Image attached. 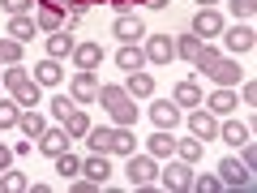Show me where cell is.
Listing matches in <instances>:
<instances>
[{"instance_id":"277c9868","label":"cell","mask_w":257,"mask_h":193,"mask_svg":"<svg viewBox=\"0 0 257 193\" xmlns=\"http://www.w3.org/2000/svg\"><path fill=\"white\" fill-rule=\"evenodd\" d=\"M223 47H227L231 56H248L257 47V30L248 26V22H236V26H223Z\"/></svg>"},{"instance_id":"30bf717a","label":"cell","mask_w":257,"mask_h":193,"mask_svg":"<svg viewBox=\"0 0 257 193\" xmlns=\"http://www.w3.org/2000/svg\"><path fill=\"white\" fill-rule=\"evenodd\" d=\"M146 64H172V56H176V43H172V35H146Z\"/></svg>"},{"instance_id":"83f0119b","label":"cell","mask_w":257,"mask_h":193,"mask_svg":"<svg viewBox=\"0 0 257 193\" xmlns=\"http://www.w3.org/2000/svg\"><path fill=\"white\" fill-rule=\"evenodd\" d=\"M39 26L30 13H18V18H9V39H18V43H26V39H35Z\"/></svg>"},{"instance_id":"9a60e30c","label":"cell","mask_w":257,"mask_h":193,"mask_svg":"<svg viewBox=\"0 0 257 193\" xmlns=\"http://www.w3.org/2000/svg\"><path fill=\"white\" fill-rule=\"evenodd\" d=\"M128 99H155V73H146V69H133L124 82Z\"/></svg>"},{"instance_id":"60d3db41","label":"cell","mask_w":257,"mask_h":193,"mask_svg":"<svg viewBox=\"0 0 257 193\" xmlns=\"http://www.w3.org/2000/svg\"><path fill=\"white\" fill-rule=\"evenodd\" d=\"M73 108H77V103H73V94H60V99H52V116H56V120H64Z\"/></svg>"},{"instance_id":"8fae6325","label":"cell","mask_w":257,"mask_h":193,"mask_svg":"<svg viewBox=\"0 0 257 193\" xmlns=\"http://www.w3.org/2000/svg\"><path fill=\"white\" fill-rule=\"evenodd\" d=\"M111 35H116L120 43H142V39H146V26H142V18H133V13H120V18L111 22Z\"/></svg>"},{"instance_id":"2e32d148","label":"cell","mask_w":257,"mask_h":193,"mask_svg":"<svg viewBox=\"0 0 257 193\" xmlns=\"http://www.w3.org/2000/svg\"><path fill=\"white\" fill-rule=\"evenodd\" d=\"M202 99H206V94H202V86H197V82H176V90H172V103H176V108H202Z\"/></svg>"},{"instance_id":"5b68a950","label":"cell","mask_w":257,"mask_h":193,"mask_svg":"<svg viewBox=\"0 0 257 193\" xmlns=\"http://www.w3.org/2000/svg\"><path fill=\"white\" fill-rule=\"evenodd\" d=\"M189 129L197 142H214L219 138V116L210 108H189Z\"/></svg>"},{"instance_id":"5bb4252c","label":"cell","mask_w":257,"mask_h":193,"mask_svg":"<svg viewBox=\"0 0 257 193\" xmlns=\"http://www.w3.org/2000/svg\"><path fill=\"white\" fill-rule=\"evenodd\" d=\"M236 90H231V86H214V94L210 99H202V108H210L214 116H231V112H236Z\"/></svg>"},{"instance_id":"7402d4cb","label":"cell","mask_w":257,"mask_h":193,"mask_svg":"<svg viewBox=\"0 0 257 193\" xmlns=\"http://www.w3.org/2000/svg\"><path fill=\"white\" fill-rule=\"evenodd\" d=\"M219 138L227 142V146H244V142H253V129L240 125V120H223V125H219Z\"/></svg>"},{"instance_id":"ba28073f","label":"cell","mask_w":257,"mask_h":193,"mask_svg":"<svg viewBox=\"0 0 257 193\" xmlns=\"http://www.w3.org/2000/svg\"><path fill=\"white\" fill-rule=\"evenodd\" d=\"M240 73H244V69H240L236 56H219V60L206 69V77H210L214 86H240Z\"/></svg>"},{"instance_id":"3957f363","label":"cell","mask_w":257,"mask_h":193,"mask_svg":"<svg viewBox=\"0 0 257 193\" xmlns=\"http://www.w3.org/2000/svg\"><path fill=\"white\" fill-rule=\"evenodd\" d=\"M159 184L172 193H189L193 189V163H184V159H167L163 167H159Z\"/></svg>"},{"instance_id":"b9f144b4","label":"cell","mask_w":257,"mask_h":193,"mask_svg":"<svg viewBox=\"0 0 257 193\" xmlns=\"http://www.w3.org/2000/svg\"><path fill=\"white\" fill-rule=\"evenodd\" d=\"M30 5H35V0H0V9L9 13V18H18V13H26Z\"/></svg>"},{"instance_id":"9c48e42d","label":"cell","mask_w":257,"mask_h":193,"mask_svg":"<svg viewBox=\"0 0 257 193\" xmlns=\"http://www.w3.org/2000/svg\"><path fill=\"white\" fill-rule=\"evenodd\" d=\"M69 94H73V103H94L99 99V77H94V69H77L73 82H69Z\"/></svg>"},{"instance_id":"836d02e7","label":"cell","mask_w":257,"mask_h":193,"mask_svg":"<svg viewBox=\"0 0 257 193\" xmlns=\"http://www.w3.org/2000/svg\"><path fill=\"white\" fill-rule=\"evenodd\" d=\"M0 189H5V193H26L30 180H26L22 172H13V167H9V172H0Z\"/></svg>"},{"instance_id":"d6a6232c","label":"cell","mask_w":257,"mask_h":193,"mask_svg":"<svg viewBox=\"0 0 257 193\" xmlns=\"http://www.w3.org/2000/svg\"><path fill=\"white\" fill-rule=\"evenodd\" d=\"M176 159L197 163V159H202V142H197V138H176Z\"/></svg>"},{"instance_id":"4316f807","label":"cell","mask_w":257,"mask_h":193,"mask_svg":"<svg viewBox=\"0 0 257 193\" xmlns=\"http://www.w3.org/2000/svg\"><path fill=\"white\" fill-rule=\"evenodd\" d=\"M35 26L43 30V35L64 30V13H60V9H47V5H39V9H35Z\"/></svg>"},{"instance_id":"ee69618b","label":"cell","mask_w":257,"mask_h":193,"mask_svg":"<svg viewBox=\"0 0 257 193\" xmlns=\"http://www.w3.org/2000/svg\"><path fill=\"white\" fill-rule=\"evenodd\" d=\"M240 99H244L248 108H257V82H244V86H240Z\"/></svg>"},{"instance_id":"8992f818","label":"cell","mask_w":257,"mask_h":193,"mask_svg":"<svg viewBox=\"0 0 257 193\" xmlns=\"http://www.w3.org/2000/svg\"><path fill=\"white\" fill-rule=\"evenodd\" d=\"M223 26H227V22H223V13H219V9H197V13H193V35L202 39V43L219 39V35H223Z\"/></svg>"},{"instance_id":"4dcf8cb0","label":"cell","mask_w":257,"mask_h":193,"mask_svg":"<svg viewBox=\"0 0 257 193\" xmlns=\"http://www.w3.org/2000/svg\"><path fill=\"white\" fill-rule=\"evenodd\" d=\"M18 129H22V133H26V138L30 142H39V133H43V116H39V112L35 108H26V112H22V116H18Z\"/></svg>"},{"instance_id":"6da1fadb","label":"cell","mask_w":257,"mask_h":193,"mask_svg":"<svg viewBox=\"0 0 257 193\" xmlns=\"http://www.w3.org/2000/svg\"><path fill=\"white\" fill-rule=\"evenodd\" d=\"M99 103L111 116V125H128V129L138 125V103L128 99L124 86H99Z\"/></svg>"},{"instance_id":"c3c4849f","label":"cell","mask_w":257,"mask_h":193,"mask_svg":"<svg viewBox=\"0 0 257 193\" xmlns=\"http://www.w3.org/2000/svg\"><path fill=\"white\" fill-rule=\"evenodd\" d=\"M146 9H167V0H142Z\"/></svg>"},{"instance_id":"ffe728a7","label":"cell","mask_w":257,"mask_h":193,"mask_svg":"<svg viewBox=\"0 0 257 193\" xmlns=\"http://www.w3.org/2000/svg\"><path fill=\"white\" fill-rule=\"evenodd\" d=\"M86 146H90V155H111V125H90Z\"/></svg>"},{"instance_id":"d590c367","label":"cell","mask_w":257,"mask_h":193,"mask_svg":"<svg viewBox=\"0 0 257 193\" xmlns=\"http://www.w3.org/2000/svg\"><path fill=\"white\" fill-rule=\"evenodd\" d=\"M18 116H22V108L13 99H0V129H18Z\"/></svg>"},{"instance_id":"7a4b0ae2","label":"cell","mask_w":257,"mask_h":193,"mask_svg":"<svg viewBox=\"0 0 257 193\" xmlns=\"http://www.w3.org/2000/svg\"><path fill=\"white\" fill-rule=\"evenodd\" d=\"M124 176H128V184L133 189H146V184H159V159L155 155H128V163H124Z\"/></svg>"},{"instance_id":"74e56055","label":"cell","mask_w":257,"mask_h":193,"mask_svg":"<svg viewBox=\"0 0 257 193\" xmlns=\"http://www.w3.org/2000/svg\"><path fill=\"white\" fill-rule=\"evenodd\" d=\"M26 69H22V64H9V69H5V73H0V86H9V90H13V86H22V82H26Z\"/></svg>"},{"instance_id":"bcb514c9","label":"cell","mask_w":257,"mask_h":193,"mask_svg":"<svg viewBox=\"0 0 257 193\" xmlns=\"http://www.w3.org/2000/svg\"><path fill=\"white\" fill-rule=\"evenodd\" d=\"M9 167H13V150L0 142V172H9Z\"/></svg>"},{"instance_id":"603a6c76","label":"cell","mask_w":257,"mask_h":193,"mask_svg":"<svg viewBox=\"0 0 257 193\" xmlns=\"http://www.w3.org/2000/svg\"><path fill=\"white\" fill-rule=\"evenodd\" d=\"M35 82H39V86H60V82H64L60 60H52V56H47V60H39V64H35Z\"/></svg>"},{"instance_id":"d6986e66","label":"cell","mask_w":257,"mask_h":193,"mask_svg":"<svg viewBox=\"0 0 257 193\" xmlns=\"http://www.w3.org/2000/svg\"><path fill=\"white\" fill-rule=\"evenodd\" d=\"M13 103H18L22 112H26V108H35V103H43V86H39L35 77H26L22 86H13Z\"/></svg>"},{"instance_id":"f6af8a7d","label":"cell","mask_w":257,"mask_h":193,"mask_svg":"<svg viewBox=\"0 0 257 193\" xmlns=\"http://www.w3.org/2000/svg\"><path fill=\"white\" fill-rule=\"evenodd\" d=\"M240 159H244V167H257V146H253V142L240 146Z\"/></svg>"},{"instance_id":"7c38bea8","label":"cell","mask_w":257,"mask_h":193,"mask_svg":"<svg viewBox=\"0 0 257 193\" xmlns=\"http://www.w3.org/2000/svg\"><path fill=\"white\" fill-rule=\"evenodd\" d=\"M150 120H155V129L176 133V125H180V108H176L172 99H159V103H150Z\"/></svg>"},{"instance_id":"f35d334b","label":"cell","mask_w":257,"mask_h":193,"mask_svg":"<svg viewBox=\"0 0 257 193\" xmlns=\"http://www.w3.org/2000/svg\"><path fill=\"white\" fill-rule=\"evenodd\" d=\"M193 189H197V193H219L223 189V180H219V176H197V172H193Z\"/></svg>"},{"instance_id":"e575fe53","label":"cell","mask_w":257,"mask_h":193,"mask_svg":"<svg viewBox=\"0 0 257 193\" xmlns=\"http://www.w3.org/2000/svg\"><path fill=\"white\" fill-rule=\"evenodd\" d=\"M227 9H231V18H236V22H253L257 0H227Z\"/></svg>"},{"instance_id":"cb8c5ba5","label":"cell","mask_w":257,"mask_h":193,"mask_svg":"<svg viewBox=\"0 0 257 193\" xmlns=\"http://www.w3.org/2000/svg\"><path fill=\"white\" fill-rule=\"evenodd\" d=\"M99 60H103L99 43H73V64L77 69H99Z\"/></svg>"},{"instance_id":"8d00e7d4","label":"cell","mask_w":257,"mask_h":193,"mask_svg":"<svg viewBox=\"0 0 257 193\" xmlns=\"http://www.w3.org/2000/svg\"><path fill=\"white\" fill-rule=\"evenodd\" d=\"M0 64H22V43L18 39H0Z\"/></svg>"},{"instance_id":"7dc6e473","label":"cell","mask_w":257,"mask_h":193,"mask_svg":"<svg viewBox=\"0 0 257 193\" xmlns=\"http://www.w3.org/2000/svg\"><path fill=\"white\" fill-rule=\"evenodd\" d=\"M107 5H111V9H116V13H128V9H133V5H138V0H107Z\"/></svg>"},{"instance_id":"484cf974","label":"cell","mask_w":257,"mask_h":193,"mask_svg":"<svg viewBox=\"0 0 257 193\" xmlns=\"http://www.w3.org/2000/svg\"><path fill=\"white\" fill-rule=\"evenodd\" d=\"M146 155H155V159H172V155H176V138L167 133V129H159L155 138L146 142Z\"/></svg>"},{"instance_id":"44dd1931","label":"cell","mask_w":257,"mask_h":193,"mask_svg":"<svg viewBox=\"0 0 257 193\" xmlns=\"http://www.w3.org/2000/svg\"><path fill=\"white\" fill-rule=\"evenodd\" d=\"M47 56H52V60L73 56V30H52V35H47Z\"/></svg>"},{"instance_id":"52a82bcc","label":"cell","mask_w":257,"mask_h":193,"mask_svg":"<svg viewBox=\"0 0 257 193\" xmlns=\"http://www.w3.org/2000/svg\"><path fill=\"white\" fill-rule=\"evenodd\" d=\"M219 180H223V189H248L253 184V167H244V159H223Z\"/></svg>"},{"instance_id":"ac0fdd59","label":"cell","mask_w":257,"mask_h":193,"mask_svg":"<svg viewBox=\"0 0 257 193\" xmlns=\"http://www.w3.org/2000/svg\"><path fill=\"white\" fill-rule=\"evenodd\" d=\"M82 176H86V180H94V184H107V180H111V163H107V155H90V159H82Z\"/></svg>"},{"instance_id":"ab89813d","label":"cell","mask_w":257,"mask_h":193,"mask_svg":"<svg viewBox=\"0 0 257 193\" xmlns=\"http://www.w3.org/2000/svg\"><path fill=\"white\" fill-rule=\"evenodd\" d=\"M219 56H223L219 47H214V43H206V47H202V56H197V60H193V69H202V73H206V69H210V64L219 60Z\"/></svg>"},{"instance_id":"7bdbcfd3","label":"cell","mask_w":257,"mask_h":193,"mask_svg":"<svg viewBox=\"0 0 257 193\" xmlns=\"http://www.w3.org/2000/svg\"><path fill=\"white\" fill-rule=\"evenodd\" d=\"M69 189H73V193H94V189H103V184L86 180V176H73V180H69Z\"/></svg>"},{"instance_id":"f1b7e54d","label":"cell","mask_w":257,"mask_h":193,"mask_svg":"<svg viewBox=\"0 0 257 193\" xmlns=\"http://www.w3.org/2000/svg\"><path fill=\"white\" fill-rule=\"evenodd\" d=\"M52 163H56V172H60V180H64V184L73 180V176H82V159H77L73 150H60Z\"/></svg>"},{"instance_id":"1f68e13d","label":"cell","mask_w":257,"mask_h":193,"mask_svg":"<svg viewBox=\"0 0 257 193\" xmlns=\"http://www.w3.org/2000/svg\"><path fill=\"white\" fill-rule=\"evenodd\" d=\"M60 125H64V133H69V138H86V129H90V116H86L82 108H73L69 116L60 120Z\"/></svg>"},{"instance_id":"d4e9b609","label":"cell","mask_w":257,"mask_h":193,"mask_svg":"<svg viewBox=\"0 0 257 193\" xmlns=\"http://www.w3.org/2000/svg\"><path fill=\"white\" fill-rule=\"evenodd\" d=\"M116 64L124 69V73H133V69H146V52H142L138 43H124V47L116 52Z\"/></svg>"},{"instance_id":"e0dca14e","label":"cell","mask_w":257,"mask_h":193,"mask_svg":"<svg viewBox=\"0 0 257 193\" xmlns=\"http://www.w3.org/2000/svg\"><path fill=\"white\" fill-rule=\"evenodd\" d=\"M133 150H138V133H133V129L128 125H111V155H133Z\"/></svg>"},{"instance_id":"681fc988","label":"cell","mask_w":257,"mask_h":193,"mask_svg":"<svg viewBox=\"0 0 257 193\" xmlns=\"http://www.w3.org/2000/svg\"><path fill=\"white\" fill-rule=\"evenodd\" d=\"M197 9H219V0H197Z\"/></svg>"},{"instance_id":"f546056e","label":"cell","mask_w":257,"mask_h":193,"mask_svg":"<svg viewBox=\"0 0 257 193\" xmlns=\"http://www.w3.org/2000/svg\"><path fill=\"white\" fill-rule=\"evenodd\" d=\"M202 47H206V43H202L197 35H193V30H189V35H180V39H176V56H180V60H189V64L197 60V56H202Z\"/></svg>"},{"instance_id":"4fadbf2b","label":"cell","mask_w":257,"mask_h":193,"mask_svg":"<svg viewBox=\"0 0 257 193\" xmlns=\"http://www.w3.org/2000/svg\"><path fill=\"white\" fill-rule=\"evenodd\" d=\"M69 142H73V138H69V133H64V125H60V129H43V133H39V142H35V146L43 150L47 159H56V155H60V150H69Z\"/></svg>"}]
</instances>
